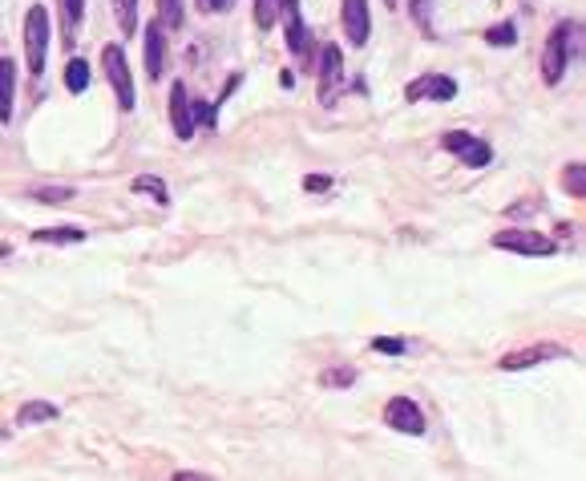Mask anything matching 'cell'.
<instances>
[{
	"instance_id": "6da1fadb",
	"label": "cell",
	"mask_w": 586,
	"mask_h": 481,
	"mask_svg": "<svg viewBox=\"0 0 586 481\" xmlns=\"http://www.w3.org/2000/svg\"><path fill=\"white\" fill-rule=\"evenodd\" d=\"M574 41H578V29L570 21L554 25L546 45H542V81L546 85H558L566 77V65H570V53H574Z\"/></svg>"
},
{
	"instance_id": "7a4b0ae2",
	"label": "cell",
	"mask_w": 586,
	"mask_h": 481,
	"mask_svg": "<svg viewBox=\"0 0 586 481\" xmlns=\"http://www.w3.org/2000/svg\"><path fill=\"white\" fill-rule=\"evenodd\" d=\"M45 57H49V13L45 5H33L25 13V65L33 77L45 73Z\"/></svg>"
},
{
	"instance_id": "3957f363",
	"label": "cell",
	"mask_w": 586,
	"mask_h": 481,
	"mask_svg": "<svg viewBox=\"0 0 586 481\" xmlns=\"http://www.w3.org/2000/svg\"><path fill=\"white\" fill-rule=\"evenodd\" d=\"M441 150L457 154L461 166H469V170H485L494 162V146L485 138H477V134H465V130H445L441 134Z\"/></svg>"
},
{
	"instance_id": "277c9868",
	"label": "cell",
	"mask_w": 586,
	"mask_h": 481,
	"mask_svg": "<svg viewBox=\"0 0 586 481\" xmlns=\"http://www.w3.org/2000/svg\"><path fill=\"white\" fill-rule=\"evenodd\" d=\"M102 65H106V77H110V85H114V93H118V110L130 114V110L138 106V89H134V73H130V65H126V53H122L118 45H106V49H102Z\"/></svg>"
},
{
	"instance_id": "5b68a950",
	"label": "cell",
	"mask_w": 586,
	"mask_h": 481,
	"mask_svg": "<svg viewBox=\"0 0 586 481\" xmlns=\"http://www.w3.org/2000/svg\"><path fill=\"white\" fill-rule=\"evenodd\" d=\"M494 247H498V251H514V255H534V259L558 251V243H554L550 235L530 231V227H506V231H498V235H494Z\"/></svg>"
},
{
	"instance_id": "8992f818",
	"label": "cell",
	"mask_w": 586,
	"mask_h": 481,
	"mask_svg": "<svg viewBox=\"0 0 586 481\" xmlns=\"http://www.w3.org/2000/svg\"><path fill=\"white\" fill-rule=\"evenodd\" d=\"M340 93H344V53H340V45L328 41L320 49V102L336 106Z\"/></svg>"
},
{
	"instance_id": "52a82bcc",
	"label": "cell",
	"mask_w": 586,
	"mask_h": 481,
	"mask_svg": "<svg viewBox=\"0 0 586 481\" xmlns=\"http://www.w3.org/2000/svg\"><path fill=\"white\" fill-rule=\"evenodd\" d=\"M384 425L388 429H397V433H405V437H425V413L417 409V401H409V397H393L384 405Z\"/></svg>"
},
{
	"instance_id": "ba28073f",
	"label": "cell",
	"mask_w": 586,
	"mask_h": 481,
	"mask_svg": "<svg viewBox=\"0 0 586 481\" xmlns=\"http://www.w3.org/2000/svg\"><path fill=\"white\" fill-rule=\"evenodd\" d=\"M405 98L409 102H453L457 98V81L445 73H421L405 85Z\"/></svg>"
},
{
	"instance_id": "9c48e42d",
	"label": "cell",
	"mask_w": 586,
	"mask_h": 481,
	"mask_svg": "<svg viewBox=\"0 0 586 481\" xmlns=\"http://www.w3.org/2000/svg\"><path fill=\"white\" fill-rule=\"evenodd\" d=\"M340 21H344V37L352 49H364L372 37V13H368V0H344L340 5Z\"/></svg>"
},
{
	"instance_id": "30bf717a",
	"label": "cell",
	"mask_w": 586,
	"mask_h": 481,
	"mask_svg": "<svg viewBox=\"0 0 586 481\" xmlns=\"http://www.w3.org/2000/svg\"><path fill=\"white\" fill-rule=\"evenodd\" d=\"M170 126H174V138L178 142H190L194 130H199V122H194V102L182 81L170 85Z\"/></svg>"
},
{
	"instance_id": "8fae6325",
	"label": "cell",
	"mask_w": 586,
	"mask_h": 481,
	"mask_svg": "<svg viewBox=\"0 0 586 481\" xmlns=\"http://www.w3.org/2000/svg\"><path fill=\"white\" fill-rule=\"evenodd\" d=\"M562 356H570L562 344H534V348L506 352V356L498 360V368H502V372H522V368H534V364H542V360H562Z\"/></svg>"
},
{
	"instance_id": "7c38bea8",
	"label": "cell",
	"mask_w": 586,
	"mask_h": 481,
	"mask_svg": "<svg viewBox=\"0 0 586 481\" xmlns=\"http://www.w3.org/2000/svg\"><path fill=\"white\" fill-rule=\"evenodd\" d=\"M146 73H150V81H162V69H166V25L162 21H154V25H146Z\"/></svg>"
},
{
	"instance_id": "4fadbf2b",
	"label": "cell",
	"mask_w": 586,
	"mask_h": 481,
	"mask_svg": "<svg viewBox=\"0 0 586 481\" xmlns=\"http://www.w3.org/2000/svg\"><path fill=\"white\" fill-rule=\"evenodd\" d=\"M283 29H287V49H291V57H296V65H308V57H312V33H308V21H304V17L283 21Z\"/></svg>"
},
{
	"instance_id": "5bb4252c",
	"label": "cell",
	"mask_w": 586,
	"mask_h": 481,
	"mask_svg": "<svg viewBox=\"0 0 586 481\" xmlns=\"http://www.w3.org/2000/svg\"><path fill=\"white\" fill-rule=\"evenodd\" d=\"M13 102H17V65L0 57V122H13Z\"/></svg>"
},
{
	"instance_id": "9a60e30c",
	"label": "cell",
	"mask_w": 586,
	"mask_h": 481,
	"mask_svg": "<svg viewBox=\"0 0 586 481\" xmlns=\"http://www.w3.org/2000/svg\"><path fill=\"white\" fill-rule=\"evenodd\" d=\"M89 61L85 57H69V65H65V89L69 93H85L89 89Z\"/></svg>"
},
{
	"instance_id": "2e32d148",
	"label": "cell",
	"mask_w": 586,
	"mask_h": 481,
	"mask_svg": "<svg viewBox=\"0 0 586 481\" xmlns=\"http://www.w3.org/2000/svg\"><path fill=\"white\" fill-rule=\"evenodd\" d=\"M37 421H57V405H49V401H25L17 409V425H37Z\"/></svg>"
},
{
	"instance_id": "e0dca14e",
	"label": "cell",
	"mask_w": 586,
	"mask_h": 481,
	"mask_svg": "<svg viewBox=\"0 0 586 481\" xmlns=\"http://www.w3.org/2000/svg\"><path fill=\"white\" fill-rule=\"evenodd\" d=\"M409 5V13H413V25L429 37V41H437V25H433V0H405Z\"/></svg>"
},
{
	"instance_id": "ac0fdd59",
	"label": "cell",
	"mask_w": 586,
	"mask_h": 481,
	"mask_svg": "<svg viewBox=\"0 0 586 481\" xmlns=\"http://www.w3.org/2000/svg\"><path fill=\"white\" fill-rule=\"evenodd\" d=\"M61 17H65V45L77 41L81 17H85V0H61Z\"/></svg>"
},
{
	"instance_id": "d6986e66",
	"label": "cell",
	"mask_w": 586,
	"mask_h": 481,
	"mask_svg": "<svg viewBox=\"0 0 586 481\" xmlns=\"http://www.w3.org/2000/svg\"><path fill=\"white\" fill-rule=\"evenodd\" d=\"M85 231L81 227H41L33 231V243H81Z\"/></svg>"
},
{
	"instance_id": "ffe728a7",
	"label": "cell",
	"mask_w": 586,
	"mask_h": 481,
	"mask_svg": "<svg viewBox=\"0 0 586 481\" xmlns=\"http://www.w3.org/2000/svg\"><path fill=\"white\" fill-rule=\"evenodd\" d=\"M134 195H150L154 203H170V190H166V182L162 178H154V174H142V178H134Z\"/></svg>"
},
{
	"instance_id": "44dd1931",
	"label": "cell",
	"mask_w": 586,
	"mask_h": 481,
	"mask_svg": "<svg viewBox=\"0 0 586 481\" xmlns=\"http://www.w3.org/2000/svg\"><path fill=\"white\" fill-rule=\"evenodd\" d=\"M485 45H494V49L518 45V25H514V21H502V25H494V29H485Z\"/></svg>"
},
{
	"instance_id": "7402d4cb",
	"label": "cell",
	"mask_w": 586,
	"mask_h": 481,
	"mask_svg": "<svg viewBox=\"0 0 586 481\" xmlns=\"http://www.w3.org/2000/svg\"><path fill=\"white\" fill-rule=\"evenodd\" d=\"M114 17H118V29L126 37H134V29H138V0H114Z\"/></svg>"
},
{
	"instance_id": "603a6c76",
	"label": "cell",
	"mask_w": 586,
	"mask_h": 481,
	"mask_svg": "<svg viewBox=\"0 0 586 481\" xmlns=\"http://www.w3.org/2000/svg\"><path fill=\"white\" fill-rule=\"evenodd\" d=\"M582 174H586V166H582V162H570V166H566V174H562L566 195H574V199H582V195H586V178H582Z\"/></svg>"
},
{
	"instance_id": "cb8c5ba5",
	"label": "cell",
	"mask_w": 586,
	"mask_h": 481,
	"mask_svg": "<svg viewBox=\"0 0 586 481\" xmlns=\"http://www.w3.org/2000/svg\"><path fill=\"white\" fill-rule=\"evenodd\" d=\"M33 199L57 207V203H69V199H73V190H69V186H37V190H33Z\"/></svg>"
},
{
	"instance_id": "d4e9b609",
	"label": "cell",
	"mask_w": 586,
	"mask_h": 481,
	"mask_svg": "<svg viewBox=\"0 0 586 481\" xmlns=\"http://www.w3.org/2000/svg\"><path fill=\"white\" fill-rule=\"evenodd\" d=\"M158 13H162V25L170 33L182 29V0H158Z\"/></svg>"
},
{
	"instance_id": "484cf974",
	"label": "cell",
	"mask_w": 586,
	"mask_h": 481,
	"mask_svg": "<svg viewBox=\"0 0 586 481\" xmlns=\"http://www.w3.org/2000/svg\"><path fill=\"white\" fill-rule=\"evenodd\" d=\"M352 380H356V368H332V372H320V384H328V389H348Z\"/></svg>"
},
{
	"instance_id": "4316f807",
	"label": "cell",
	"mask_w": 586,
	"mask_h": 481,
	"mask_svg": "<svg viewBox=\"0 0 586 481\" xmlns=\"http://www.w3.org/2000/svg\"><path fill=\"white\" fill-rule=\"evenodd\" d=\"M279 21V5L275 0H255V25L259 29H271Z\"/></svg>"
},
{
	"instance_id": "83f0119b",
	"label": "cell",
	"mask_w": 586,
	"mask_h": 481,
	"mask_svg": "<svg viewBox=\"0 0 586 481\" xmlns=\"http://www.w3.org/2000/svg\"><path fill=\"white\" fill-rule=\"evenodd\" d=\"M372 348L384 352V356H405V340H393V336H376Z\"/></svg>"
},
{
	"instance_id": "f1b7e54d",
	"label": "cell",
	"mask_w": 586,
	"mask_h": 481,
	"mask_svg": "<svg viewBox=\"0 0 586 481\" xmlns=\"http://www.w3.org/2000/svg\"><path fill=\"white\" fill-rule=\"evenodd\" d=\"M275 5H279V17H283V21L304 17V13H300V0H275Z\"/></svg>"
},
{
	"instance_id": "f546056e",
	"label": "cell",
	"mask_w": 586,
	"mask_h": 481,
	"mask_svg": "<svg viewBox=\"0 0 586 481\" xmlns=\"http://www.w3.org/2000/svg\"><path fill=\"white\" fill-rule=\"evenodd\" d=\"M304 186L312 190V195H320V190H332V178H324V174H312Z\"/></svg>"
},
{
	"instance_id": "4dcf8cb0",
	"label": "cell",
	"mask_w": 586,
	"mask_h": 481,
	"mask_svg": "<svg viewBox=\"0 0 586 481\" xmlns=\"http://www.w3.org/2000/svg\"><path fill=\"white\" fill-rule=\"evenodd\" d=\"M227 5H231V0H199V9H203V13H223Z\"/></svg>"
},
{
	"instance_id": "1f68e13d",
	"label": "cell",
	"mask_w": 586,
	"mask_h": 481,
	"mask_svg": "<svg viewBox=\"0 0 586 481\" xmlns=\"http://www.w3.org/2000/svg\"><path fill=\"white\" fill-rule=\"evenodd\" d=\"M384 5H388V9H397V5H401V0H384Z\"/></svg>"
}]
</instances>
